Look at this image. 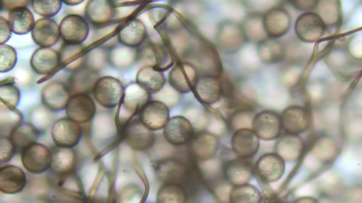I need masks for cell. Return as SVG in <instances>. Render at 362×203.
Returning <instances> with one entry per match:
<instances>
[{"instance_id": "cell-1", "label": "cell", "mask_w": 362, "mask_h": 203, "mask_svg": "<svg viewBox=\"0 0 362 203\" xmlns=\"http://www.w3.org/2000/svg\"><path fill=\"white\" fill-rule=\"evenodd\" d=\"M149 99L150 93L136 82L128 84L124 87L116 116L119 126L124 128L136 113H139Z\"/></svg>"}, {"instance_id": "cell-2", "label": "cell", "mask_w": 362, "mask_h": 203, "mask_svg": "<svg viewBox=\"0 0 362 203\" xmlns=\"http://www.w3.org/2000/svg\"><path fill=\"white\" fill-rule=\"evenodd\" d=\"M124 90L122 83L119 79L112 76H103L97 80L93 94L100 105L112 109L119 104Z\"/></svg>"}, {"instance_id": "cell-3", "label": "cell", "mask_w": 362, "mask_h": 203, "mask_svg": "<svg viewBox=\"0 0 362 203\" xmlns=\"http://www.w3.org/2000/svg\"><path fill=\"white\" fill-rule=\"evenodd\" d=\"M21 159L28 172L40 174L50 168V149L41 143L35 142L22 150Z\"/></svg>"}, {"instance_id": "cell-4", "label": "cell", "mask_w": 362, "mask_h": 203, "mask_svg": "<svg viewBox=\"0 0 362 203\" xmlns=\"http://www.w3.org/2000/svg\"><path fill=\"white\" fill-rule=\"evenodd\" d=\"M51 136L55 145L72 148L80 141L82 129L78 123L69 118H61L53 123Z\"/></svg>"}, {"instance_id": "cell-5", "label": "cell", "mask_w": 362, "mask_h": 203, "mask_svg": "<svg viewBox=\"0 0 362 203\" xmlns=\"http://www.w3.org/2000/svg\"><path fill=\"white\" fill-rule=\"evenodd\" d=\"M60 37L65 44H81L89 33L87 20L78 14H69L59 23Z\"/></svg>"}, {"instance_id": "cell-6", "label": "cell", "mask_w": 362, "mask_h": 203, "mask_svg": "<svg viewBox=\"0 0 362 203\" xmlns=\"http://www.w3.org/2000/svg\"><path fill=\"white\" fill-rule=\"evenodd\" d=\"M326 25L317 13L307 11L300 15L295 23L298 37L305 42H313L324 35Z\"/></svg>"}, {"instance_id": "cell-7", "label": "cell", "mask_w": 362, "mask_h": 203, "mask_svg": "<svg viewBox=\"0 0 362 203\" xmlns=\"http://www.w3.org/2000/svg\"><path fill=\"white\" fill-rule=\"evenodd\" d=\"M122 133L126 143L136 151L148 149L155 142L153 131L144 125L139 118L129 122Z\"/></svg>"}, {"instance_id": "cell-8", "label": "cell", "mask_w": 362, "mask_h": 203, "mask_svg": "<svg viewBox=\"0 0 362 203\" xmlns=\"http://www.w3.org/2000/svg\"><path fill=\"white\" fill-rule=\"evenodd\" d=\"M163 133L168 143L174 146H182L190 142L195 132L188 118L175 116L169 118Z\"/></svg>"}, {"instance_id": "cell-9", "label": "cell", "mask_w": 362, "mask_h": 203, "mask_svg": "<svg viewBox=\"0 0 362 203\" xmlns=\"http://www.w3.org/2000/svg\"><path fill=\"white\" fill-rule=\"evenodd\" d=\"M286 169V161L276 153L262 155L255 164V174L263 182L274 183L282 178Z\"/></svg>"}, {"instance_id": "cell-10", "label": "cell", "mask_w": 362, "mask_h": 203, "mask_svg": "<svg viewBox=\"0 0 362 203\" xmlns=\"http://www.w3.org/2000/svg\"><path fill=\"white\" fill-rule=\"evenodd\" d=\"M282 124L280 115L272 111H262L255 115L252 130L259 139L273 140L281 133Z\"/></svg>"}, {"instance_id": "cell-11", "label": "cell", "mask_w": 362, "mask_h": 203, "mask_svg": "<svg viewBox=\"0 0 362 203\" xmlns=\"http://www.w3.org/2000/svg\"><path fill=\"white\" fill-rule=\"evenodd\" d=\"M223 173L225 179L233 186L247 184L255 173V164L250 158L238 156L225 163Z\"/></svg>"}, {"instance_id": "cell-12", "label": "cell", "mask_w": 362, "mask_h": 203, "mask_svg": "<svg viewBox=\"0 0 362 203\" xmlns=\"http://www.w3.org/2000/svg\"><path fill=\"white\" fill-rule=\"evenodd\" d=\"M198 79L196 67L189 62L179 61L170 69L168 82L179 92L193 90Z\"/></svg>"}, {"instance_id": "cell-13", "label": "cell", "mask_w": 362, "mask_h": 203, "mask_svg": "<svg viewBox=\"0 0 362 203\" xmlns=\"http://www.w3.org/2000/svg\"><path fill=\"white\" fill-rule=\"evenodd\" d=\"M188 144L189 151L194 159L208 161L217 153L219 141L216 135L206 130H201L194 133Z\"/></svg>"}, {"instance_id": "cell-14", "label": "cell", "mask_w": 362, "mask_h": 203, "mask_svg": "<svg viewBox=\"0 0 362 203\" xmlns=\"http://www.w3.org/2000/svg\"><path fill=\"white\" fill-rule=\"evenodd\" d=\"M68 118L78 123L90 121L96 112L93 99L87 94L71 95L65 107Z\"/></svg>"}, {"instance_id": "cell-15", "label": "cell", "mask_w": 362, "mask_h": 203, "mask_svg": "<svg viewBox=\"0 0 362 203\" xmlns=\"http://www.w3.org/2000/svg\"><path fill=\"white\" fill-rule=\"evenodd\" d=\"M139 115L143 124L153 131L163 128L170 118L168 107L158 100H149Z\"/></svg>"}, {"instance_id": "cell-16", "label": "cell", "mask_w": 362, "mask_h": 203, "mask_svg": "<svg viewBox=\"0 0 362 203\" xmlns=\"http://www.w3.org/2000/svg\"><path fill=\"white\" fill-rule=\"evenodd\" d=\"M281 121L286 133L299 135L308 130L310 123L308 111L300 106H290L281 113Z\"/></svg>"}, {"instance_id": "cell-17", "label": "cell", "mask_w": 362, "mask_h": 203, "mask_svg": "<svg viewBox=\"0 0 362 203\" xmlns=\"http://www.w3.org/2000/svg\"><path fill=\"white\" fill-rule=\"evenodd\" d=\"M40 95L44 106L53 111L65 109L71 96L67 85L58 80H52L46 84Z\"/></svg>"}, {"instance_id": "cell-18", "label": "cell", "mask_w": 362, "mask_h": 203, "mask_svg": "<svg viewBox=\"0 0 362 203\" xmlns=\"http://www.w3.org/2000/svg\"><path fill=\"white\" fill-rule=\"evenodd\" d=\"M230 144L238 156L251 159L259 150V138L252 128H241L233 133Z\"/></svg>"}, {"instance_id": "cell-19", "label": "cell", "mask_w": 362, "mask_h": 203, "mask_svg": "<svg viewBox=\"0 0 362 203\" xmlns=\"http://www.w3.org/2000/svg\"><path fill=\"white\" fill-rule=\"evenodd\" d=\"M262 23L267 35L272 38H278L289 30L291 19L287 11L276 7L262 16Z\"/></svg>"}, {"instance_id": "cell-20", "label": "cell", "mask_w": 362, "mask_h": 203, "mask_svg": "<svg viewBox=\"0 0 362 203\" xmlns=\"http://www.w3.org/2000/svg\"><path fill=\"white\" fill-rule=\"evenodd\" d=\"M193 91L199 102L212 104L220 99L223 93V87L216 76L203 75L198 77Z\"/></svg>"}, {"instance_id": "cell-21", "label": "cell", "mask_w": 362, "mask_h": 203, "mask_svg": "<svg viewBox=\"0 0 362 203\" xmlns=\"http://www.w3.org/2000/svg\"><path fill=\"white\" fill-rule=\"evenodd\" d=\"M31 37L40 47H51L59 40V26L50 18H41L35 21Z\"/></svg>"}, {"instance_id": "cell-22", "label": "cell", "mask_w": 362, "mask_h": 203, "mask_svg": "<svg viewBox=\"0 0 362 203\" xmlns=\"http://www.w3.org/2000/svg\"><path fill=\"white\" fill-rule=\"evenodd\" d=\"M99 79L98 73L93 68L81 66L73 71L68 80V89L71 95L93 92Z\"/></svg>"}, {"instance_id": "cell-23", "label": "cell", "mask_w": 362, "mask_h": 203, "mask_svg": "<svg viewBox=\"0 0 362 203\" xmlns=\"http://www.w3.org/2000/svg\"><path fill=\"white\" fill-rule=\"evenodd\" d=\"M155 174L157 179L163 184H180L185 178L186 169L178 159L167 157L156 164Z\"/></svg>"}, {"instance_id": "cell-24", "label": "cell", "mask_w": 362, "mask_h": 203, "mask_svg": "<svg viewBox=\"0 0 362 203\" xmlns=\"http://www.w3.org/2000/svg\"><path fill=\"white\" fill-rule=\"evenodd\" d=\"M27 178L24 171L15 165L0 168V190L6 195L21 192L25 187Z\"/></svg>"}, {"instance_id": "cell-25", "label": "cell", "mask_w": 362, "mask_h": 203, "mask_svg": "<svg viewBox=\"0 0 362 203\" xmlns=\"http://www.w3.org/2000/svg\"><path fill=\"white\" fill-rule=\"evenodd\" d=\"M59 63V52L51 47L36 49L30 60L32 69L39 75H47L52 73Z\"/></svg>"}, {"instance_id": "cell-26", "label": "cell", "mask_w": 362, "mask_h": 203, "mask_svg": "<svg viewBox=\"0 0 362 203\" xmlns=\"http://www.w3.org/2000/svg\"><path fill=\"white\" fill-rule=\"evenodd\" d=\"M303 142L298 135L286 133L280 135L274 146L275 153L285 161H295L302 154Z\"/></svg>"}, {"instance_id": "cell-27", "label": "cell", "mask_w": 362, "mask_h": 203, "mask_svg": "<svg viewBox=\"0 0 362 203\" xmlns=\"http://www.w3.org/2000/svg\"><path fill=\"white\" fill-rule=\"evenodd\" d=\"M220 46L226 51H235L244 43L246 37L242 27L234 23H225L217 34Z\"/></svg>"}, {"instance_id": "cell-28", "label": "cell", "mask_w": 362, "mask_h": 203, "mask_svg": "<svg viewBox=\"0 0 362 203\" xmlns=\"http://www.w3.org/2000/svg\"><path fill=\"white\" fill-rule=\"evenodd\" d=\"M146 35V29L144 23L138 18L129 20L117 32L119 42L129 48L141 44Z\"/></svg>"}, {"instance_id": "cell-29", "label": "cell", "mask_w": 362, "mask_h": 203, "mask_svg": "<svg viewBox=\"0 0 362 203\" xmlns=\"http://www.w3.org/2000/svg\"><path fill=\"white\" fill-rule=\"evenodd\" d=\"M50 168L59 175H68L74 168L76 162L75 152L71 148L52 147L50 149Z\"/></svg>"}, {"instance_id": "cell-30", "label": "cell", "mask_w": 362, "mask_h": 203, "mask_svg": "<svg viewBox=\"0 0 362 203\" xmlns=\"http://www.w3.org/2000/svg\"><path fill=\"white\" fill-rule=\"evenodd\" d=\"M136 82L150 94H154L163 89L165 79L158 68L146 65L138 70Z\"/></svg>"}, {"instance_id": "cell-31", "label": "cell", "mask_w": 362, "mask_h": 203, "mask_svg": "<svg viewBox=\"0 0 362 203\" xmlns=\"http://www.w3.org/2000/svg\"><path fill=\"white\" fill-rule=\"evenodd\" d=\"M87 20L95 25L105 24L114 16L115 8L112 3L105 0H89L85 11Z\"/></svg>"}, {"instance_id": "cell-32", "label": "cell", "mask_w": 362, "mask_h": 203, "mask_svg": "<svg viewBox=\"0 0 362 203\" xmlns=\"http://www.w3.org/2000/svg\"><path fill=\"white\" fill-rule=\"evenodd\" d=\"M8 22L11 31L16 35H25L31 32L35 19L27 7H20L8 11Z\"/></svg>"}, {"instance_id": "cell-33", "label": "cell", "mask_w": 362, "mask_h": 203, "mask_svg": "<svg viewBox=\"0 0 362 203\" xmlns=\"http://www.w3.org/2000/svg\"><path fill=\"white\" fill-rule=\"evenodd\" d=\"M257 49L259 58L267 63H278L285 54L284 44L276 38L267 37L258 43Z\"/></svg>"}, {"instance_id": "cell-34", "label": "cell", "mask_w": 362, "mask_h": 203, "mask_svg": "<svg viewBox=\"0 0 362 203\" xmlns=\"http://www.w3.org/2000/svg\"><path fill=\"white\" fill-rule=\"evenodd\" d=\"M38 136L37 128L27 122L19 123L9 133V137L15 147L22 150L35 143Z\"/></svg>"}, {"instance_id": "cell-35", "label": "cell", "mask_w": 362, "mask_h": 203, "mask_svg": "<svg viewBox=\"0 0 362 203\" xmlns=\"http://www.w3.org/2000/svg\"><path fill=\"white\" fill-rule=\"evenodd\" d=\"M60 63L66 69L75 70L83 66L85 61V48L81 44H64L60 51Z\"/></svg>"}, {"instance_id": "cell-36", "label": "cell", "mask_w": 362, "mask_h": 203, "mask_svg": "<svg viewBox=\"0 0 362 203\" xmlns=\"http://www.w3.org/2000/svg\"><path fill=\"white\" fill-rule=\"evenodd\" d=\"M229 203H261L262 195L257 187L250 183L233 186L229 192Z\"/></svg>"}, {"instance_id": "cell-37", "label": "cell", "mask_w": 362, "mask_h": 203, "mask_svg": "<svg viewBox=\"0 0 362 203\" xmlns=\"http://www.w3.org/2000/svg\"><path fill=\"white\" fill-rule=\"evenodd\" d=\"M187 196L180 184H163L156 194V203H186Z\"/></svg>"}, {"instance_id": "cell-38", "label": "cell", "mask_w": 362, "mask_h": 203, "mask_svg": "<svg viewBox=\"0 0 362 203\" xmlns=\"http://www.w3.org/2000/svg\"><path fill=\"white\" fill-rule=\"evenodd\" d=\"M245 37L258 43L267 38L262 16L252 15L247 18L243 27Z\"/></svg>"}, {"instance_id": "cell-39", "label": "cell", "mask_w": 362, "mask_h": 203, "mask_svg": "<svg viewBox=\"0 0 362 203\" xmlns=\"http://www.w3.org/2000/svg\"><path fill=\"white\" fill-rule=\"evenodd\" d=\"M22 118V114L17 109L0 102V128L1 133L4 130H6L10 133L16 125L21 123Z\"/></svg>"}, {"instance_id": "cell-40", "label": "cell", "mask_w": 362, "mask_h": 203, "mask_svg": "<svg viewBox=\"0 0 362 203\" xmlns=\"http://www.w3.org/2000/svg\"><path fill=\"white\" fill-rule=\"evenodd\" d=\"M33 9L44 18H49L58 13L62 1L59 0H33L30 1Z\"/></svg>"}, {"instance_id": "cell-41", "label": "cell", "mask_w": 362, "mask_h": 203, "mask_svg": "<svg viewBox=\"0 0 362 203\" xmlns=\"http://www.w3.org/2000/svg\"><path fill=\"white\" fill-rule=\"evenodd\" d=\"M20 91L17 87L11 82H1L0 86L1 103L15 108L20 101Z\"/></svg>"}, {"instance_id": "cell-42", "label": "cell", "mask_w": 362, "mask_h": 203, "mask_svg": "<svg viewBox=\"0 0 362 203\" xmlns=\"http://www.w3.org/2000/svg\"><path fill=\"white\" fill-rule=\"evenodd\" d=\"M17 62V53L13 47L0 44V72L5 73L13 68Z\"/></svg>"}, {"instance_id": "cell-43", "label": "cell", "mask_w": 362, "mask_h": 203, "mask_svg": "<svg viewBox=\"0 0 362 203\" xmlns=\"http://www.w3.org/2000/svg\"><path fill=\"white\" fill-rule=\"evenodd\" d=\"M16 147L9 137L1 135L0 137V163L10 161L15 154Z\"/></svg>"}, {"instance_id": "cell-44", "label": "cell", "mask_w": 362, "mask_h": 203, "mask_svg": "<svg viewBox=\"0 0 362 203\" xmlns=\"http://www.w3.org/2000/svg\"><path fill=\"white\" fill-rule=\"evenodd\" d=\"M255 116L247 111H238L233 116V124L235 130L238 129L239 124L241 128H252V123Z\"/></svg>"}, {"instance_id": "cell-45", "label": "cell", "mask_w": 362, "mask_h": 203, "mask_svg": "<svg viewBox=\"0 0 362 203\" xmlns=\"http://www.w3.org/2000/svg\"><path fill=\"white\" fill-rule=\"evenodd\" d=\"M11 32L8 20L0 16V44H4L9 39Z\"/></svg>"}, {"instance_id": "cell-46", "label": "cell", "mask_w": 362, "mask_h": 203, "mask_svg": "<svg viewBox=\"0 0 362 203\" xmlns=\"http://www.w3.org/2000/svg\"><path fill=\"white\" fill-rule=\"evenodd\" d=\"M318 1H293L291 4H293V7L301 11H310L317 7Z\"/></svg>"}, {"instance_id": "cell-47", "label": "cell", "mask_w": 362, "mask_h": 203, "mask_svg": "<svg viewBox=\"0 0 362 203\" xmlns=\"http://www.w3.org/2000/svg\"><path fill=\"white\" fill-rule=\"evenodd\" d=\"M28 4V1L25 0H4L1 1V10L4 9L10 11L17 8L26 7Z\"/></svg>"}, {"instance_id": "cell-48", "label": "cell", "mask_w": 362, "mask_h": 203, "mask_svg": "<svg viewBox=\"0 0 362 203\" xmlns=\"http://www.w3.org/2000/svg\"><path fill=\"white\" fill-rule=\"evenodd\" d=\"M293 203H319L318 201L310 197H302L296 199Z\"/></svg>"}, {"instance_id": "cell-49", "label": "cell", "mask_w": 362, "mask_h": 203, "mask_svg": "<svg viewBox=\"0 0 362 203\" xmlns=\"http://www.w3.org/2000/svg\"><path fill=\"white\" fill-rule=\"evenodd\" d=\"M62 3L69 6H76L83 2V0H67V1H62Z\"/></svg>"}]
</instances>
